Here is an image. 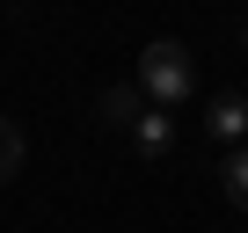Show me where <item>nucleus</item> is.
<instances>
[{
  "instance_id": "f257e3e1",
  "label": "nucleus",
  "mask_w": 248,
  "mask_h": 233,
  "mask_svg": "<svg viewBox=\"0 0 248 233\" xmlns=\"http://www.w3.org/2000/svg\"><path fill=\"white\" fill-rule=\"evenodd\" d=\"M139 87H146V102H161V109H183V102H190V87H197V66H190V51H183L175 37H154V44L139 51Z\"/></svg>"
},
{
  "instance_id": "f03ea898",
  "label": "nucleus",
  "mask_w": 248,
  "mask_h": 233,
  "mask_svg": "<svg viewBox=\"0 0 248 233\" xmlns=\"http://www.w3.org/2000/svg\"><path fill=\"white\" fill-rule=\"evenodd\" d=\"M124 139H132V153H139V160H168V153H175V116H168L161 102H146L132 124H124Z\"/></svg>"
},
{
  "instance_id": "7ed1b4c3",
  "label": "nucleus",
  "mask_w": 248,
  "mask_h": 233,
  "mask_svg": "<svg viewBox=\"0 0 248 233\" xmlns=\"http://www.w3.org/2000/svg\"><path fill=\"white\" fill-rule=\"evenodd\" d=\"M204 131H212L219 146H248V102H241V95H219L212 116H204Z\"/></svg>"
},
{
  "instance_id": "20e7f679",
  "label": "nucleus",
  "mask_w": 248,
  "mask_h": 233,
  "mask_svg": "<svg viewBox=\"0 0 248 233\" xmlns=\"http://www.w3.org/2000/svg\"><path fill=\"white\" fill-rule=\"evenodd\" d=\"M139 109H146V87H139V80H117V87H102V124H109V131H124Z\"/></svg>"
},
{
  "instance_id": "39448f33",
  "label": "nucleus",
  "mask_w": 248,
  "mask_h": 233,
  "mask_svg": "<svg viewBox=\"0 0 248 233\" xmlns=\"http://www.w3.org/2000/svg\"><path fill=\"white\" fill-rule=\"evenodd\" d=\"M219 189H226V204H233V211H248V146H233V153H226Z\"/></svg>"
},
{
  "instance_id": "423d86ee",
  "label": "nucleus",
  "mask_w": 248,
  "mask_h": 233,
  "mask_svg": "<svg viewBox=\"0 0 248 233\" xmlns=\"http://www.w3.org/2000/svg\"><path fill=\"white\" fill-rule=\"evenodd\" d=\"M15 175H22V131L0 116V182H15Z\"/></svg>"
},
{
  "instance_id": "0eeeda50",
  "label": "nucleus",
  "mask_w": 248,
  "mask_h": 233,
  "mask_svg": "<svg viewBox=\"0 0 248 233\" xmlns=\"http://www.w3.org/2000/svg\"><path fill=\"white\" fill-rule=\"evenodd\" d=\"M241 51H248V37H241Z\"/></svg>"
}]
</instances>
